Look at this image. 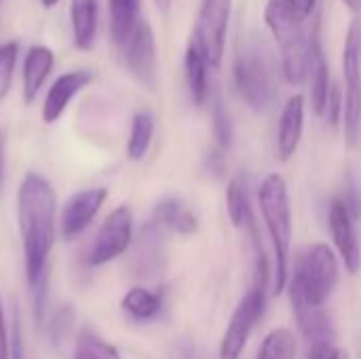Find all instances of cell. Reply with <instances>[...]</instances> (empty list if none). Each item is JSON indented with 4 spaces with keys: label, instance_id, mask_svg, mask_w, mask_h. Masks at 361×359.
Segmentation results:
<instances>
[{
    "label": "cell",
    "instance_id": "6da1fadb",
    "mask_svg": "<svg viewBox=\"0 0 361 359\" xmlns=\"http://www.w3.org/2000/svg\"><path fill=\"white\" fill-rule=\"evenodd\" d=\"M17 226L27 288L49 279V258L57 233V193L38 171H27L17 188Z\"/></svg>",
    "mask_w": 361,
    "mask_h": 359
},
{
    "label": "cell",
    "instance_id": "7a4b0ae2",
    "mask_svg": "<svg viewBox=\"0 0 361 359\" xmlns=\"http://www.w3.org/2000/svg\"><path fill=\"white\" fill-rule=\"evenodd\" d=\"M258 203L273 243V290L281 294L290 281V254H292V205L288 182L279 174H271L262 180L258 190Z\"/></svg>",
    "mask_w": 361,
    "mask_h": 359
},
{
    "label": "cell",
    "instance_id": "3957f363",
    "mask_svg": "<svg viewBox=\"0 0 361 359\" xmlns=\"http://www.w3.org/2000/svg\"><path fill=\"white\" fill-rule=\"evenodd\" d=\"M264 21L281 53V72L290 85H302L309 78V34L296 17L290 0H267Z\"/></svg>",
    "mask_w": 361,
    "mask_h": 359
},
{
    "label": "cell",
    "instance_id": "277c9868",
    "mask_svg": "<svg viewBox=\"0 0 361 359\" xmlns=\"http://www.w3.org/2000/svg\"><path fill=\"white\" fill-rule=\"evenodd\" d=\"M341 275L338 258L326 243H313L300 250L290 275V296H298L309 305L326 307L336 290Z\"/></svg>",
    "mask_w": 361,
    "mask_h": 359
},
{
    "label": "cell",
    "instance_id": "5b68a950",
    "mask_svg": "<svg viewBox=\"0 0 361 359\" xmlns=\"http://www.w3.org/2000/svg\"><path fill=\"white\" fill-rule=\"evenodd\" d=\"M235 85L241 99L256 112H264L277 93L273 57L262 38H247L241 42L233 66Z\"/></svg>",
    "mask_w": 361,
    "mask_h": 359
},
{
    "label": "cell",
    "instance_id": "8992f818",
    "mask_svg": "<svg viewBox=\"0 0 361 359\" xmlns=\"http://www.w3.org/2000/svg\"><path fill=\"white\" fill-rule=\"evenodd\" d=\"M343 74H345V138L351 148L357 146L361 135V19L349 23L343 49Z\"/></svg>",
    "mask_w": 361,
    "mask_h": 359
},
{
    "label": "cell",
    "instance_id": "52a82bcc",
    "mask_svg": "<svg viewBox=\"0 0 361 359\" xmlns=\"http://www.w3.org/2000/svg\"><path fill=\"white\" fill-rule=\"evenodd\" d=\"M267 305V281L264 279H254L252 290L241 298V303L235 307L231 322L222 334L220 341V359H239L256 324L260 322Z\"/></svg>",
    "mask_w": 361,
    "mask_h": 359
},
{
    "label": "cell",
    "instance_id": "ba28073f",
    "mask_svg": "<svg viewBox=\"0 0 361 359\" xmlns=\"http://www.w3.org/2000/svg\"><path fill=\"white\" fill-rule=\"evenodd\" d=\"M231 8L233 0H201L192 40L199 44L209 68H218L224 57Z\"/></svg>",
    "mask_w": 361,
    "mask_h": 359
},
{
    "label": "cell",
    "instance_id": "9c48e42d",
    "mask_svg": "<svg viewBox=\"0 0 361 359\" xmlns=\"http://www.w3.org/2000/svg\"><path fill=\"white\" fill-rule=\"evenodd\" d=\"M131 241H133V212L129 205H118L106 216L102 229L97 231L95 241L87 254V264L93 269L110 264L131 248Z\"/></svg>",
    "mask_w": 361,
    "mask_h": 359
},
{
    "label": "cell",
    "instance_id": "30bf717a",
    "mask_svg": "<svg viewBox=\"0 0 361 359\" xmlns=\"http://www.w3.org/2000/svg\"><path fill=\"white\" fill-rule=\"evenodd\" d=\"M118 53L123 57L127 72L137 83L152 89L157 83V40H154L152 25L146 19H140L129 40Z\"/></svg>",
    "mask_w": 361,
    "mask_h": 359
},
{
    "label": "cell",
    "instance_id": "8fae6325",
    "mask_svg": "<svg viewBox=\"0 0 361 359\" xmlns=\"http://www.w3.org/2000/svg\"><path fill=\"white\" fill-rule=\"evenodd\" d=\"M106 199H108L106 186H91V188L74 193L59 212L57 224H59L61 237L66 241H74L76 237H80L91 226V222L104 207Z\"/></svg>",
    "mask_w": 361,
    "mask_h": 359
},
{
    "label": "cell",
    "instance_id": "7c38bea8",
    "mask_svg": "<svg viewBox=\"0 0 361 359\" xmlns=\"http://www.w3.org/2000/svg\"><path fill=\"white\" fill-rule=\"evenodd\" d=\"M328 224H330V233L338 250V256L345 262V269L351 275H357V271L361 269L360 239L355 233V218L349 212L343 197L332 199L330 212H328Z\"/></svg>",
    "mask_w": 361,
    "mask_h": 359
},
{
    "label": "cell",
    "instance_id": "4fadbf2b",
    "mask_svg": "<svg viewBox=\"0 0 361 359\" xmlns=\"http://www.w3.org/2000/svg\"><path fill=\"white\" fill-rule=\"evenodd\" d=\"M91 83H93V72H89V70H72V72L57 76L53 80V85L49 87L44 102H42V110H40L42 123L44 125L57 123L63 116V112L68 110V106L72 104V99L82 89H87Z\"/></svg>",
    "mask_w": 361,
    "mask_h": 359
},
{
    "label": "cell",
    "instance_id": "5bb4252c",
    "mask_svg": "<svg viewBox=\"0 0 361 359\" xmlns=\"http://www.w3.org/2000/svg\"><path fill=\"white\" fill-rule=\"evenodd\" d=\"M305 131V97L302 95H292L281 112L279 118V129H277V157L281 163H288L302 140Z\"/></svg>",
    "mask_w": 361,
    "mask_h": 359
},
{
    "label": "cell",
    "instance_id": "9a60e30c",
    "mask_svg": "<svg viewBox=\"0 0 361 359\" xmlns=\"http://www.w3.org/2000/svg\"><path fill=\"white\" fill-rule=\"evenodd\" d=\"M53 66H55V55L49 47L34 44L27 49L25 59H23V78H21V91H23L25 106H30L38 97L49 74L53 72Z\"/></svg>",
    "mask_w": 361,
    "mask_h": 359
},
{
    "label": "cell",
    "instance_id": "2e32d148",
    "mask_svg": "<svg viewBox=\"0 0 361 359\" xmlns=\"http://www.w3.org/2000/svg\"><path fill=\"white\" fill-rule=\"evenodd\" d=\"M152 222L161 229L178 233L182 237H190L199 231V220L195 212L180 199L167 197L161 199L152 209Z\"/></svg>",
    "mask_w": 361,
    "mask_h": 359
},
{
    "label": "cell",
    "instance_id": "e0dca14e",
    "mask_svg": "<svg viewBox=\"0 0 361 359\" xmlns=\"http://www.w3.org/2000/svg\"><path fill=\"white\" fill-rule=\"evenodd\" d=\"M290 300L296 315V324L309 343L334 341V324L324 307L309 305L298 296H290Z\"/></svg>",
    "mask_w": 361,
    "mask_h": 359
},
{
    "label": "cell",
    "instance_id": "ac0fdd59",
    "mask_svg": "<svg viewBox=\"0 0 361 359\" xmlns=\"http://www.w3.org/2000/svg\"><path fill=\"white\" fill-rule=\"evenodd\" d=\"M72 40L78 51H91L97 38L99 0H70Z\"/></svg>",
    "mask_w": 361,
    "mask_h": 359
},
{
    "label": "cell",
    "instance_id": "d6986e66",
    "mask_svg": "<svg viewBox=\"0 0 361 359\" xmlns=\"http://www.w3.org/2000/svg\"><path fill=\"white\" fill-rule=\"evenodd\" d=\"M207 61L199 49V44L190 38L184 53V76L190 99L195 106H203L209 97V80H207Z\"/></svg>",
    "mask_w": 361,
    "mask_h": 359
},
{
    "label": "cell",
    "instance_id": "ffe728a7",
    "mask_svg": "<svg viewBox=\"0 0 361 359\" xmlns=\"http://www.w3.org/2000/svg\"><path fill=\"white\" fill-rule=\"evenodd\" d=\"M140 8H142V0H108L110 38L118 51L125 47L131 32L140 23Z\"/></svg>",
    "mask_w": 361,
    "mask_h": 359
},
{
    "label": "cell",
    "instance_id": "44dd1931",
    "mask_svg": "<svg viewBox=\"0 0 361 359\" xmlns=\"http://www.w3.org/2000/svg\"><path fill=\"white\" fill-rule=\"evenodd\" d=\"M121 309L135 322H152L163 311V296L154 290L135 286L125 292Z\"/></svg>",
    "mask_w": 361,
    "mask_h": 359
},
{
    "label": "cell",
    "instance_id": "7402d4cb",
    "mask_svg": "<svg viewBox=\"0 0 361 359\" xmlns=\"http://www.w3.org/2000/svg\"><path fill=\"white\" fill-rule=\"evenodd\" d=\"M154 138V116L150 110H140L131 118V129L127 138V159L140 163L146 159Z\"/></svg>",
    "mask_w": 361,
    "mask_h": 359
},
{
    "label": "cell",
    "instance_id": "603a6c76",
    "mask_svg": "<svg viewBox=\"0 0 361 359\" xmlns=\"http://www.w3.org/2000/svg\"><path fill=\"white\" fill-rule=\"evenodd\" d=\"M226 212L237 229H247L252 231L256 226L254 214H252V203H250V193L247 184L241 176L233 178L226 186Z\"/></svg>",
    "mask_w": 361,
    "mask_h": 359
},
{
    "label": "cell",
    "instance_id": "cb8c5ba5",
    "mask_svg": "<svg viewBox=\"0 0 361 359\" xmlns=\"http://www.w3.org/2000/svg\"><path fill=\"white\" fill-rule=\"evenodd\" d=\"M72 359H123V355L106 339L85 328L78 332L74 341V358Z\"/></svg>",
    "mask_w": 361,
    "mask_h": 359
},
{
    "label": "cell",
    "instance_id": "d4e9b609",
    "mask_svg": "<svg viewBox=\"0 0 361 359\" xmlns=\"http://www.w3.org/2000/svg\"><path fill=\"white\" fill-rule=\"evenodd\" d=\"M298 341L290 328H277L267 334L256 359H296Z\"/></svg>",
    "mask_w": 361,
    "mask_h": 359
},
{
    "label": "cell",
    "instance_id": "484cf974",
    "mask_svg": "<svg viewBox=\"0 0 361 359\" xmlns=\"http://www.w3.org/2000/svg\"><path fill=\"white\" fill-rule=\"evenodd\" d=\"M76 324V309L72 305H61L49 320L47 332H49V341L55 349H59L66 339L70 336L72 328Z\"/></svg>",
    "mask_w": 361,
    "mask_h": 359
},
{
    "label": "cell",
    "instance_id": "4316f807",
    "mask_svg": "<svg viewBox=\"0 0 361 359\" xmlns=\"http://www.w3.org/2000/svg\"><path fill=\"white\" fill-rule=\"evenodd\" d=\"M212 125H214V135H216L218 148L226 150L233 142V123H231L228 110L218 93L212 97Z\"/></svg>",
    "mask_w": 361,
    "mask_h": 359
},
{
    "label": "cell",
    "instance_id": "83f0119b",
    "mask_svg": "<svg viewBox=\"0 0 361 359\" xmlns=\"http://www.w3.org/2000/svg\"><path fill=\"white\" fill-rule=\"evenodd\" d=\"M17 57H19V44L15 40L0 44V102L11 93Z\"/></svg>",
    "mask_w": 361,
    "mask_h": 359
},
{
    "label": "cell",
    "instance_id": "f1b7e54d",
    "mask_svg": "<svg viewBox=\"0 0 361 359\" xmlns=\"http://www.w3.org/2000/svg\"><path fill=\"white\" fill-rule=\"evenodd\" d=\"M343 112H345V95L341 91V87L332 83V89H330V97H328L324 116L328 118V123L332 127H338L341 121H343Z\"/></svg>",
    "mask_w": 361,
    "mask_h": 359
},
{
    "label": "cell",
    "instance_id": "f546056e",
    "mask_svg": "<svg viewBox=\"0 0 361 359\" xmlns=\"http://www.w3.org/2000/svg\"><path fill=\"white\" fill-rule=\"evenodd\" d=\"M307 359H349V351L338 347L334 341H322V343H311Z\"/></svg>",
    "mask_w": 361,
    "mask_h": 359
},
{
    "label": "cell",
    "instance_id": "4dcf8cb0",
    "mask_svg": "<svg viewBox=\"0 0 361 359\" xmlns=\"http://www.w3.org/2000/svg\"><path fill=\"white\" fill-rule=\"evenodd\" d=\"M11 359H27L25 358V343H23V330H21V320L19 311L15 309L13 322H11Z\"/></svg>",
    "mask_w": 361,
    "mask_h": 359
},
{
    "label": "cell",
    "instance_id": "1f68e13d",
    "mask_svg": "<svg viewBox=\"0 0 361 359\" xmlns=\"http://www.w3.org/2000/svg\"><path fill=\"white\" fill-rule=\"evenodd\" d=\"M0 359H11V332L4 311H0Z\"/></svg>",
    "mask_w": 361,
    "mask_h": 359
},
{
    "label": "cell",
    "instance_id": "d6a6232c",
    "mask_svg": "<svg viewBox=\"0 0 361 359\" xmlns=\"http://www.w3.org/2000/svg\"><path fill=\"white\" fill-rule=\"evenodd\" d=\"M290 4H292V8H294L296 17H298L300 21H305V19H307V17H311V13L315 11L317 0H290Z\"/></svg>",
    "mask_w": 361,
    "mask_h": 359
},
{
    "label": "cell",
    "instance_id": "836d02e7",
    "mask_svg": "<svg viewBox=\"0 0 361 359\" xmlns=\"http://www.w3.org/2000/svg\"><path fill=\"white\" fill-rule=\"evenodd\" d=\"M171 2H173V0H154V4H157V8H159L161 13H167V11L171 8Z\"/></svg>",
    "mask_w": 361,
    "mask_h": 359
},
{
    "label": "cell",
    "instance_id": "e575fe53",
    "mask_svg": "<svg viewBox=\"0 0 361 359\" xmlns=\"http://www.w3.org/2000/svg\"><path fill=\"white\" fill-rule=\"evenodd\" d=\"M351 11H360L361 8V0H343Z\"/></svg>",
    "mask_w": 361,
    "mask_h": 359
},
{
    "label": "cell",
    "instance_id": "d590c367",
    "mask_svg": "<svg viewBox=\"0 0 361 359\" xmlns=\"http://www.w3.org/2000/svg\"><path fill=\"white\" fill-rule=\"evenodd\" d=\"M2 178H4V157H2V144H0V188H2Z\"/></svg>",
    "mask_w": 361,
    "mask_h": 359
},
{
    "label": "cell",
    "instance_id": "8d00e7d4",
    "mask_svg": "<svg viewBox=\"0 0 361 359\" xmlns=\"http://www.w3.org/2000/svg\"><path fill=\"white\" fill-rule=\"evenodd\" d=\"M40 4H42L44 8H53V6L59 4V0H40Z\"/></svg>",
    "mask_w": 361,
    "mask_h": 359
},
{
    "label": "cell",
    "instance_id": "74e56055",
    "mask_svg": "<svg viewBox=\"0 0 361 359\" xmlns=\"http://www.w3.org/2000/svg\"><path fill=\"white\" fill-rule=\"evenodd\" d=\"M0 311H4V307H2V298H0Z\"/></svg>",
    "mask_w": 361,
    "mask_h": 359
},
{
    "label": "cell",
    "instance_id": "f35d334b",
    "mask_svg": "<svg viewBox=\"0 0 361 359\" xmlns=\"http://www.w3.org/2000/svg\"><path fill=\"white\" fill-rule=\"evenodd\" d=\"M0 2H2V0H0Z\"/></svg>",
    "mask_w": 361,
    "mask_h": 359
}]
</instances>
